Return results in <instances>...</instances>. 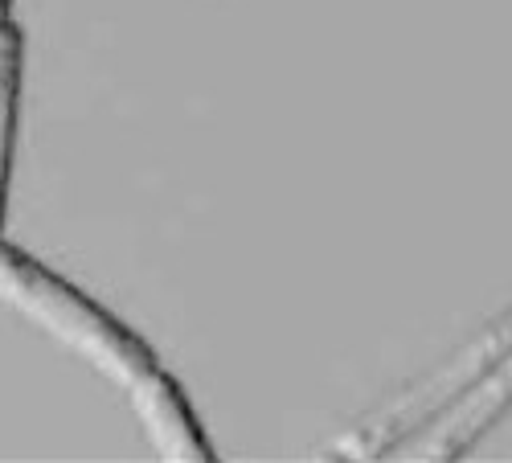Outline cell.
I'll list each match as a JSON object with an SVG mask.
<instances>
[{"instance_id":"cell-4","label":"cell","mask_w":512,"mask_h":463,"mask_svg":"<svg viewBox=\"0 0 512 463\" xmlns=\"http://www.w3.org/2000/svg\"><path fill=\"white\" fill-rule=\"evenodd\" d=\"M9 9H13V5H9V0H0V21H5V17H9Z\"/></svg>"},{"instance_id":"cell-1","label":"cell","mask_w":512,"mask_h":463,"mask_svg":"<svg viewBox=\"0 0 512 463\" xmlns=\"http://www.w3.org/2000/svg\"><path fill=\"white\" fill-rule=\"evenodd\" d=\"M0 300L33 316L62 345H70L99 373H107L119 390H127L152 447L164 459H213V447L197 423V410L189 406L177 377L160 369L156 353L103 304L82 296L74 283L46 271L33 255L9 242H0Z\"/></svg>"},{"instance_id":"cell-2","label":"cell","mask_w":512,"mask_h":463,"mask_svg":"<svg viewBox=\"0 0 512 463\" xmlns=\"http://www.w3.org/2000/svg\"><path fill=\"white\" fill-rule=\"evenodd\" d=\"M508 406H512V349L500 353L496 369L472 386V398L459 402L455 414H447L439 435L426 443V451H431L426 459H455L459 451L472 447L492 427V418H500Z\"/></svg>"},{"instance_id":"cell-3","label":"cell","mask_w":512,"mask_h":463,"mask_svg":"<svg viewBox=\"0 0 512 463\" xmlns=\"http://www.w3.org/2000/svg\"><path fill=\"white\" fill-rule=\"evenodd\" d=\"M21 82H25V37H21V29L5 17V21H0V226H5V209H9Z\"/></svg>"}]
</instances>
